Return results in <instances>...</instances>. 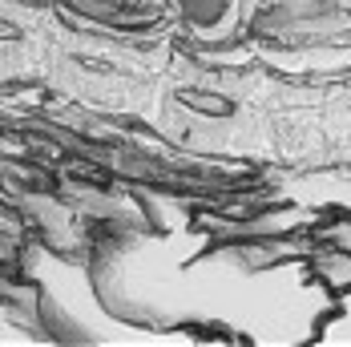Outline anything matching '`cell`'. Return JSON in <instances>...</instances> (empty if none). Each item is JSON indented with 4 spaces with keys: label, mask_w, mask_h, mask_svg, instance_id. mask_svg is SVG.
Here are the masks:
<instances>
[{
    "label": "cell",
    "mask_w": 351,
    "mask_h": 347,
    "mask_svg": "<svg viewBox=\"0 0 351 347\" xmlns=\"http://www.w3.org/2000/svg\"><path fill=\"white\" fill-rule=\"evenodd\" d=\"M239 33L275 65H319L323 57L351 61L348 0H243Z\"/></svg>",
    "instance_id": "obj_1"
},
{
    "label": "cell",
    "mask_w": 351,
    "mask_h": 347,
    "mask_svg": "<svg viewBox=\"0 0 351 347\" xmlns=\"http://www.w3.org/2000/svg\"><path fill=\"white\" fill-rule=\"evenodd\" d=\"M57 8L77 25H89V29L117 36L154 33L170 21L162 0H57Z\"/></svg>",
    "instance_id": "obj_2"
},
{
    "label": "cell",
    "mask_w": 351,
    "mask_h": 347,
    "mask_svg": "<svg viewBox=\"0 0 351 347\" xmlns=\"http://www.w3.org/2000/svg\"><path fill=\"white\" fill-rule=\"evenodd\" d=\"M166 16L174 21L190 40L222 45L239 36V8L243 0H162Z\"/></svg>",
    "instance_id": "obj_3"
},
{
    "label": "cell",
    "mask_w": 351,
    "mask_h": 347,
    "mask_svg": "<svg viewBox=\"0 0 351 347\" xmlns=\"http://www.w3.org/2000/svg\"><path fill=\"white\" fill-rule=\"evenodd\" d=\"M348 4H351V0H348Z\"/></svg>",
    "instance_id": "obj_4"
}]
</instances>
